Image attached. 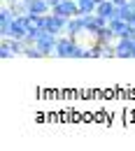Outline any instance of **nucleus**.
Here are the masks:
<instances>
[{"label":"nucleus","instance_id":"7","mask_svg":"<svg viewBox=\"0 0 135 151\" xmlns=\"http://www.w3.org/2000/svg\"><path fill=\"white\" fill-rule=\"evenodd\" d=\"M28 35V26H26V14L23 17H14L9 28H7V35L5 37H14V40H23Z\"/></svg>","mask_w":135,"mask_h":151},{"label":"nucleus","instance_id":"1","mask_svg":"<svg viewBox=\"0 0 135 151\" xmlns=\"http://www.w3.org/2000/svg\"><path fill=\"white\" fill-rule=\"evenodd\" d=\"M56 42H58V35H56V33H49V30H40L35 47H38V49L42 51V54H44V56H54V54H56Z\"/></svg>","mask_w":135,"mask_h":151},{"label":"nucleus","instance_id":"18","mask_svg":"<svg viewBox=\"0 0 135 151\" xmlns=\"http://www.w3.org/2000/svg\"><path fill=\"white\" fill-rule=\"evenodd\" d=\"M23 56H28V58H44V54L40 51L35 44H30V47H26V54Z\"/></svg>","mask_w":135,"mask_h":151},{"label":"nucleus","instance_id":"4","mask_svg":"<svg viewBox=\"0 0 135 151\" xmlns=\"http://www.w3.org/2000/svg\"><path fill=\"white\" fill-rule=\"evenodd\" d=\"M82 19H84V28H86V35H91V37H96L98 33L107 26V19H103V17H98L96 12L93 14H82Z\"/></svg>","mask_w":135,"mask_h":151},{"label":"nucleus","instance_id":"10","mask_svg":"<svg viewBox=\"0 0 135 151\" xmlns=\"http://www.w3.org/2000/svg\"><path fill=\"white\" fill-rule=\"evenodd\" d=\"M14 17H17V14L12 12V7H9V5H5V7L0 9V35H2V37L7 35V28H9V23H12Z\"/></svg>","mask_w":135,"mask_h":151},{"label":"nucleus","instance_id":"5","mask_svg":"<svg viewBox=\"0 0 135 151\" xmlns=\"http://www.w3.org/2000/svg\"><path fill=\"white\" fill-rule=\"evenodd\" d=\"M114 47H116V58H133V54H135V35H131V37H116Z\"/></svg>","mask_w":135,"mask_h":151},{"label":"nucleus","instance_id":"6","mask_svg":"<svg viewBox=\"0 0 135 151\" xmlns=\"http://www.w3.org/2000/svg\"><path fill=\"white\" fill-rule=\"evenodd\" d=\"M51 12L65 17V19H72V17H79V5H77V0H61L58 5L51 7Z\"/></svg>","mask_w":135,"mask_h":151},{"label":"nucleus","instance_id":"21","mask_svg":"<svg viewBox=\"0 0 135 151\" xmlns=\"http://www.w3.org/2000/svg\"><path fill=\"white\" fill-rule=\"evenodd\" d=\"M112 2H116V5H123V2H128V0H112Z\"/></svg>","mask_w":135,"mask_h":151},{"label":"nucleus","instance_id":"15","mask_svg":"<svg viewBox=\"0 0 135 151\" xmlns=\"http://www.w3.org/2000/svg\"><path fill=\"white\" fill-rule=\"evenodd\" d=\"M86 58H103V42H93L91 47H86Z\"/></svg>","mask_w":135,"mask_h":151},{"label":"nucleus","instance_id":"12","mask_svg":"<svg viewBox=\"0 0 135 151\" xmlns=\"http://www.w3.org/2000/svg\"><path fill=\"white\" fill-rule=\"evenodd\" d=\"M7 5L12 7V12H14L17 17H23V14H28V2H26V0H9Z\"/></svg>","mask_w":135,"mask_h":151},{"label":"nucleus","instance_id":"19","mask_svg":"<svg viewBox=\"0 0 135 151\" xmlns=\"http://www.w3.org/2000/svg\"><path fill=\"white\" fill-rule=\"evenodd\" d=\"M128 26H131V30H133V33H135V14H133V17H131V19H128Z\"/></svg>","mask_w":135,"mask_h":151},{"label":"nucleus","instance_id":"14","mask_svg":"<svg viewBox=\"0 0 135 151\" xmlns=\"http://www.w3.org/2000/svg\"><path fill=\"white\" fill-rule=\"evenodd\" d=\"M93 40L103 42V44H107V42H114V40H116V35L112 33V28H110V26H105V28H103V30H100V33H98V35H96Z\"/></svg>","mask_w":135,"mask_h":151},{"label":"nucleus","instance_id":"2","mask_svg":"<svg viewBox=\"0 0 135 151\" xmlns=\"http://www.w3.org/2000/svg\"><path fill=\"white\" fill-rule=\"evenodd\" d=\"M65 26H68V19L65 17H61V14H54V12H49V14H44V21H42V30H49V33H65Z\"/></svg>","mask_w":135,"mask_h":151},{"label":"nucleus","instance_id":"20","mask_svg":"<svg viewBox=\"0 0 135 151\" xmlns=\"http://www.w3.org/2000/svg\"><path fill=\"white\" fill-rule=\"evenodd\" d=\"M47 2H49V5H51V7H54V5H58V2H61V0H47Z\"/></svg>","mask_w":135,"mask_h":151},{"label":"nucleus","instance_id":"13","mask_svg":"<svg viewBox=\"0 0 135 151\" xmlns=\"http://www.w3.org/2000/svg\"><path fill=\"white\" fill-rule=\"evenodd\" d=\"M77 5H79V17L82 14H93L98 7L96 0H77Z\"/></svg>","mask_w":135,"mask_h":151},{"label":"nucleus","instance_id":"11","mask_svg":"<svg viewBox=\"0 0 135 151\" xmlns=\"http://www.w3.org/2000/svg\"><path fill=\"white\" fill-rule=\"evenodd\" d=\"M51 5L47 0H28V14H49Z\"/></svg>","mask_w":135,"mask_h":151},{"label":"nucleus","instance_id":"16","mask_svg":"<svg viewBox=\"0 0 135 151\" xmlns=\"http://www.w3.org/2000/svg\"><path fill=\"white\" fill-rule=\"evenodd\" d=\"M0 56L5 58V60H7V58H17V54L9 49V44H7V40H5V37H2V44H0Z\"/></svg>","mask_w":135,"mask_h":151},{"label":"nucleus","instance_id":"24","mask_svg":"<svg viewBox=\"0 0 135 151\" xmlns=\"http://www.w3.org/2000/svg\"><path fill=\"white\" fill-rule=\"evenodd\" d=\"M7 2H9V0H7Z\"/></svg>","mask_w":135,"mask_h":151},{"label":"nucleus","instance_id":"3","mask_svg":"<svg viewBox=\"0 0 135 151\" xmlns=\"http://www.w3.org/2000/svg\"><path fill=\"white\" fill-rule=\"evenodd\" d=\"M75 44H77V37H72V35H58V42H56V58H72V49H75Z\"/></svg>","mask_w":135,"mask_h":151},{"label":"nucleus","instance_id":"9","mask_svg":"<svg viewBox=\"0 0 135 151\" xmlns=\"http://www.w3.org/2000/svg\"><path fill=\"white\" fill-rule=\"evenodd\" d=\"M65 33H68V35H72V37L86 35V28H84V19H82V17H72V19H68Z\"/></svg>","mask_w":135,"mask_h":151},{"label":"nucleus","instance_id":"17","mask_svg":"<svg viewBox=\"0 0 135 151\" xmlns=\"http://www.w3.org/2000/svg\"><path fill=\"white\" fill-rule=\"evenodd\" d=\"M114 56H116L114 42H107V44H103V58H114Z\"/></svg>","mask_w":135,"mask_h":151},{"label":"nucleus","instance_id":"8","mask_svg":"<svg viewBox=\"0 0 135 151\" xmlns=\"http://www.w3.org/2000/svg\"><path fill=\"white\" fill-rule=\"evenodd\" d=\"M116 9H119L116 2H112V0H103V2H98L96 14H98V17H103V19H107V21H112L116 17Z\"/></svg>","mask_w":135,"mask_h":151},{"label":"nucleus","instance_id":"22","mask_svg":"<svg viewBox=\"0 0 135 151\" xmlns=\"http://www.w3.org/2000/svg\"><path fill=\"white\" fill-rule=\"evenodd\" d=\"M131 2H133V5H135V0H131Z\"/></svg>","mask_w":135,"mask_h":151},{"label":"nucleus","instance_id":"23","mask_svg":"<svg viewBox=\"0 0 135 151\" xmlns=\"http://www.w3.org/2000/svg\"><path fill=\"white\" fill-rule=\"evenodd\" d=\"M133 58H135V54H133Z\"/></svg>","mask_w":135,"mask_h":151}]
</instances>
